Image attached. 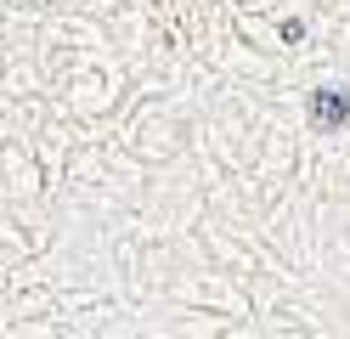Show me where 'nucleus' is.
I'll list each match as a JSON object with an SVG mask.
<instances>
[{
    "instance_id": "2",
    "label": "nucleus",
    "mask_w": 350,
    "mask_h": 339,
    "mask_svg": "<svg viewBox=\"0 0 350 339\" xmlns=\"http://www.w3.org/2000/svg\"><path fill=\"white\" fill-rule=\"evenodd\" d=\"M282 40H288V45H294V40H305V23H299V17H288V23H282Z\"/></svg>"
},
{
    "instance_id": "1",
    "label": "nucleus",
    "mask_w": 350,
    "mask_h": 339,
    "mask_svg": "<svg viewBox=\"0 0 350 339\" xmlns=\"http://www.w3.org/2000/svg\"><path fill=\"white\" fill-rule=\"evenodd\" d=\"M305 119H311V130H322V136L345 130V125H350V90H339V85L311 90V102H305Z\"/></svg>"
}]
</instances>
